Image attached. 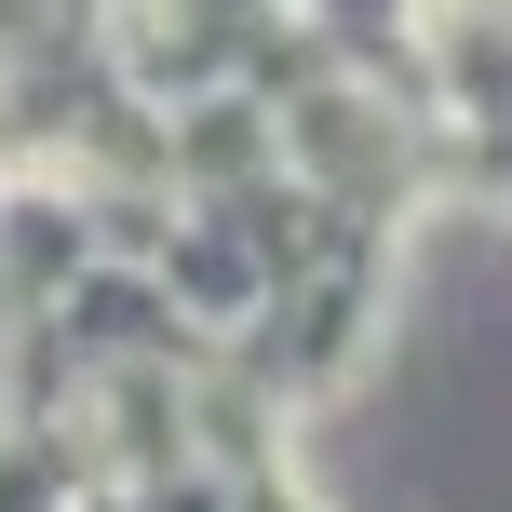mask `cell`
I'll use <instances>...</instances> for the list:
<instances>
[{"label": "cell", "mask_w": 512, "mask_h": 512, "mask_svg": "<svg viewBox=\"0 0 512 512\" xmlns=\"http://www.w3.org/2000/svg\"><path fill=\"white\" fill-rule=\"evenodd\" d=\"M122 337H189V324L135 270H108V256H81V243L0 256V378H14V364H68V351H122ZM189 351H203V337H189Z\"/></svg>", "instance_id": "obj_1"}]
</instances>
